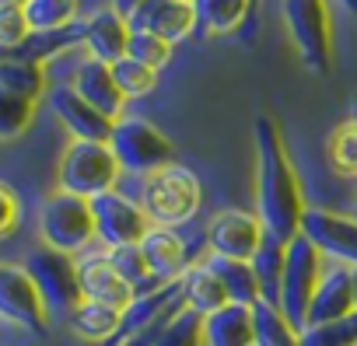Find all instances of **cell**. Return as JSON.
I'll return each mask as SVG.
<instances>
[{
  "label": "cell",
  "mask_w": 357,
  "mask_h": 346,
  "mask_svg": "<svg viewBox=\"0 0 357 346\" xmlns=\"http://www.w3.org/2000/svg\"><path fill=\"white\" fill-rule=\"evenodd\" d=\"M252 147H256V217L270 238L287 245L301 231L305 193L291 150L284 143L280 123L270 112H259L252 119Z\"/></svg>",
  "instance_id": "6da1fadb"
},
{
  "label": "cell",
  "mask_w": 357,
  "mask_h": 346,
  "mask_svg": "<svg viewBox=\"0 0 357 346\" xmlns=\"http://www.w3.org/2000/svg\"><path fill=\"white\" fill-rule=\"evenodd\" d=\"M204 203V182L193 168L172 161L168 168L154 171L144 179V193H140V207L151 217V224L161 228H175L186 224Z\"/></svg>",
  "instance_id": "7a4b0ae2"
},
{
  "label": "cell",
  "mask_w": 357,
  "mask_h": 346,
  "mask_svg": "<svg viewBox=\"0 0 357 346\" xmlns=\"http://www.w3.org/2000/svg\"><path fill=\"white\" fill-rule=\"evenodd\" d=\"M25 273L32 276L36 290L43 294V304L50 311V322H70V315L81 308V276H77V255L36 245L25 255Z\"/></svg>",
  "instance_id": "3957f363"
},
{
  "label": "cell",
  "mask_w": 357,
  "mask_h": 346,
  "mask_svg": "<svg viewBox=\"0 0 357 346\" xmlns=\"http://www.w3.org/2000/svg\"><path fill=\"white\" fill-rule=\"evenodd\" d=\"M119 175H123V168L109 143L70 140L56 161V189L70 196H84V200H95L116 189Z\"/></svg>",
  "instance_id": "277c9868"
},
{
  "label": "cell",
  "mask_w": 357,
  "mask_h": 346,
  "mask_svg": "<svg viewBox=\"0 0 357 346\" xmlns=\"http://www.w3.org/2000/svg\"><path fill=\"white\" fill-rule=\"evenodd\" d=\"M109 147L126 175H140V179L154 175V171L175 161V143L144 116H119L112 123Z\"/></svg>",
  "instance_id": "5b68a950"
},
{
  "label": "cell",
  "mask_w": 357,
  "mask_h": 346,
  "mask_svg": "<svg viewBox=\"0 0 357 346\" xmlns=\"http://www.w3.org/2000/svg\"><path fill=\"white\" fill-rule=\"evenodd\" d=\"M39 238L50 249L81 255L95 242V214L91 200L70 196V193H50L39 207Z\"/></svg>",
  "instance_id": "8992f818"
},
{
  "label": "cell",
  "mask_w": 357,
  "mask_h": 346,
  "mask_svg": "<svg viewBox=\"0 0 357 346\" xmlns=\"http://www.w3.org/2000/svg\"><path fill=\"white\" fill-rule=\"evenodd\" d=\"M284 25L301 63L326 77L333 70V22L326 0H284Z\"/></svg>",
  "instance_id": "52a82bcc"
},
{
  "label": "cell",
  "mask_w": 357,
  "mask_h": 346,
  "mask_svg": "<svg viewBox=\"0 0 357 346\" xmlns=\"http://www.w3.org/2000/svg\"><path fill=\"white\" fill-rule=\"evenodd\" d=\"M322 252L305 238V235H294L287 242V255H284V280H280V311L284 318L301 332L308 325V304H312V294L322 280Z\"/></svg>",
  "instance_id": "ba28073f"
},
{
  "label": "cell",
  "mask_w": 357,
  "mask_h": 346,
  "mask_svg": "<svg viewBox=\"0 0 357 346\" xmlns=\"http://www.w3.org/2000/svg\"><path fill=\"white\" fill-rule=\"evenodd\" d=\"M95 214V242L102 249H123V245H140V238L151 231V217L144 214L140 200L109 189L91 200Z\"/></svg>",
  "instance_id": "9c48e42d"
},
{
  "label": "cell",
  "mask_w": 357,
  "mask_h": 346,
  "mask_svg": "<svg viewBox=\"0 0 357 346\" xmlns=\"http://www.w3.org/2000/svg\"><path fill=\"white\" fill-rule=\"evenodd\" d=\"M0 318L36 339H43L50 332V311H46L43 294L36 290L32 276L25 273V266L0 262Z\"/></svg>",
  "instance_id": "30bf717a"
},
{
  "label": "cell",
  "mask_w": 357,
  "mask_h": 346,
  "mask_svg": "<svg viewBox=\"0 0 357 346\" xmlns=\"http://www.w3.org/2000/svg\"><path fill=\"white\" fill-rule=\"evenodd\" d=\"M298 235H305L322 252V259H333L347 269L357 266V221L350 214H336L326 207H305Z\"/></svg>",
  "instance_id": "8fae6325"
},
{
  "label": "cell",
  "mask_w": 357,
  "mask_h": 346,
  "mask_svg": "<svg viewBox=\"0 0 357 346\" xmlns=\"http://www.w3.org/2000/svg\"><path fill=\"white\" fill-rule=\"evenodd\" d=\"M266 238L256 210H238V207H228V210H218L207 224V245H211V255H221V259H238V262H249L259 249V242Z\"/></svg>",
  "instance_id": "7c38bea8"
},
{
  "label": "cell",
  "mask_w": 357,
  "mask_h": 346,
  "mask_svg": "<svg viewBox=\"0 0 357 346\" xmlns=\"http://www.w3.org/2000/svg\"><path fill=\"white\" fill-rule=\"evenodd\" d=\"M126 25H130V32H154V36L168 39L172 46L186 42L200 29L193 0H144L126 18Z\"/></svg>",
  "instance_id": "4fadbf2b"
},
{
  "label": "cell",
  "mask_w": 357,
  "mask_h": 346,
  "mask_svg": "<svg viewBox=\"0 0 357 346\" xmlns=\"http://www.w3.org/2000/svg\"><path fill=\"white\" fill-rule=\"evenodd\" d=\"M77 276H81V294L84 301H98L109 308H130V301L137 297V290L112 269L109 252H81L77 255Z\"/></svg>",
  "instance_id": "5bb4252c"
},
{
  "label": "cell",
  "mask_w": 357,
  "mask_h": 346,
  "mask_svg": "<svg viewBox=\"0 0 357 346\" xmlns=\"http://www.w3.org/2000/svg\"><path fill=\"white\" fill-rule=\"evenodd\" d=\"M137 249H140V255H144V262H147V269L158 283H172L193 266L190 262V245L175 228L151 224V231L140 238Z\"/></svg>",
  "instance_id": "9a60e30c"
},
{
  "label": "cell",
  "mask_w": 357,
  "mask_h": 346,
  "mask_svg": "<svg viewBox=\"0 0 357 346\" xmlns=\"http://www.w3.org/2000/svg\"><path fill=\"white\" fill-rule=\"evenodd\" d=\"M50 105L56 112V119L67 126L70 140H91V143H109L112 136V119H105L98 109H91L74 84H56L50 95Z\"/></svg>",
  "instance_id": "2e32d148"
},
{
  "label": "cell",
  "mask_w": 357,
  "mask_h": 346,
  "mask_svg": "<svg viewBox=\"0 0 357 346\" xmlns=\"http://www.w3.org/2000/svg\"><path fill=\"white\" fill-rule=\"evenodd\" d=\"M70 84H74V91H77L91 109H98L105 119L116 123L119 116H126V98H123V91L116 88V77H112V67H109V63H98V60L84 56Z\"/></svg>",
  "instance_id": "e0dca14e"
},
{
  "label": "cell",
  "mask_w": 357,
  "mask_h": 346,
  "mask_svg": "<svg viewBox=\"0 0 357 346\" xmlns=\"http://www.w3.org/2000/svg\"><path fill=\"white\" fill-rule=\"evenodd\" d=\"M126 42H130V25L119 11H112V4L84 18V49L91 60L112 67L116 60L126 56Z\"/></svg>",
  "instance_id": "ac0fdd59"
},
{
  "label": "cell",
  "mask_w": 357,
  "mask_h": 346,
  "mask_svg": "<svg viewBox=\"0 0 357 346\" xmlns=\"http://www.w3.org/2000/svg\"><path fill=\"white\" fill-rule=\"evenodd\" d=\"M357 311V301H354V280H350V269L347 266H333L322 273L315 294H312V304H308V325H326V322H336V318H347ZM305 325V329H308Z\"/></svg>",
  "instance_id": "d6986e66"
},
{
  "label": "cell",
  "mask_w": 357,
  "mask_h": 346,
  "mask_svg": "<svg viewBox=\"0 0 357 346\" xmlns=\"http://www.w3.org/2000/svg\"><path fill=\"white\" fill-rule=\"evenodd\" d=\"M74 46H84V18H77V22L63 25V29L32 32L18 49L0 53V56H15V60H29V63H39V67H43L46 60H53V56H60V53H67V49H74Z\"/></svg>",
  "instance_id": "ffe728a7"
},
{
  "label": "cell",
  "mask_w": 357,
  "mask_h": 346,
  "mask_svg": "<svg viewBox=\"0 0 357 346\" xmlns=\"http://www.w3.org/2000/svg\"><path fill=\"white\" fill-rule=\"evenodd\" d=\"M204 346H252V308L225 304L204 318Z\"/></svg>",
  "instance_id": "44dd1931"
},
{
  "label": "cell",
  "mask_w": 357,
  "mask_h": 346,
  "mask_svg": "<svg viewBox=\"0 0 357 346\" xmlns=\"http://www.w3.org/2000/svg\"><path fill=\"white\" fill-rule=\"evenodd\" d=\"M178 290H183L186 308H193V311L204 315V318L214 315L218 308L231 304L228 294H225V287H221V280L214 276V269H211L207 262H193L183 276H178Z\"/></svg>",
  "instance_id": "7402d4cb"
},
{
  "label": "cell",
  "mask_w": 357,
  "mask_h": 346,
  "mask_svg": "<svg viewBox=\"0 0 357 346\" xmlns=\"http://www.w3.org/2000/svg\"><path fill=\"white\" fill-rule=\"evenodd\" d=\"M284 255H287V245L266 235V238L259 242L256 255L249 259V266H252V273H256V283H259V301H263V304H273V308H280Z\"/></svg>",
  "instance_id": "603a6c76"
},
{
  "label": "cell",
  "mask_w": 357,
  "mask_h": 346,
  "mask_svg": "<svg viewBox=\"0 0 357 346\" xmlns=\"http://www.w3.org/2000/svg\"><path fill=\"white\" fill-rule=\"evenodd\" d=\"M119 318L123 311L119 308H109V304H98V301H81V308L70 315V332L84 343H102L109 346L112 336L119 332Z\"/></svg>",
  "instance_id": "cb8c5ba5"
},
{
  "label": "cell",
  "mask_w": 357,
  "mask_h": 346,
  "mask_svg": "<svg viewBox=\"0 0 357 346\" xmlns=\"http://www.w3.org/2000/svg\"><path fill=\"white\" fill-rule=\"evenodd\" d=\"M200 32L207 36H231L252 18L249 0H193Z\"/></svg>",
  "instance_id": "d4e9b609"
},
{
  "label": "cell",
  "mask_w": 357,
  "mask_h": 346,
  "mask_svg": "<svg viewBox=\"0 0 357 346\" xmlns=\"http://www.w3.org/2000/svg\"><path fill=\"white\" fill-rule=\"evenodd\" d=\"M204 262L214 269V276L221 280V287H225L231 304H245V308L259 304V283H256V273H252L249 262L221 259V255H207Z\"/></svg>",
  "instance_id": "484cf974"
},
{
  "label": "cell",
  "mask_w": 357,
  "mask_h": 346,
  "mask_svg": "<svg viewBox=\"0 0 357 346\" xmlns=\"http://www.w3.org/2000/svg\"><path fill=\"white\" fill-rule=\"evenodd\" d=\"M252 346H301V332L273 304H252Z\"/></svg>",
  "instance_id": "4316f807"
},
{
  "label": "cell",
  "mask_w": 357,
  "mask_h": 346,
  "mask_svg": "<svg viewBox=\"0 0 357 346\" xmlns=\"http://www.w3.org/2000/svg\"><path fill=\"white\" fill-rule=\"evenodd\" d=\"M0 88L29 102H39L46 95V67L15 60V56H0Z\"/></svg>",
  "instance_id": "83f0119b"
},
{
  "label": "cell",
  "mask_w": 357,
  "mask_h": 346,
  "mask_svg": "<svg viewBox=\"0 0 357 346\" xmlns=\"http://www.w3.org/2000/svg\"><path fill=\"white\" fill-rule=\"evenodd\" d=\"M36 112H39V102H29L0 88V140H18L22 133H29L36 123Z\"/></svg>",
  "instance_id": "f1b7e54d"
},
{
  "label": "cell",
  "mask_w": 357,
  "mask_h": 346,
  "mask_svg": "<svg viewBox=\"0 0 357 346\" xmlns=\"http://www.w3.org/2000/svg\"><path fill=\"white\" fill-rule=\"evenodd\" d=\"M77 11H81L77 0H25V18H29L32 32L63 29V25L77 22Z\"/></svg>",
  "instance_id": "f546056e"
},
{
  "label": "cell",
  "mask_w": 357,
  "mask_h": 346,
  "mask_svg": "<svg viewBox=\"0 0 357 346\" xmlns=\"http://www.w3.org/2000/svg\"><path fill=\"white\" fill-rule=\"evenodd\" d=\"M109 252V262H112V269L137 290V294H144V290H154V287H161L154 276H151V269H147V262H144V255H140V249L137 245H123V249H105Z\"/></svg>",
  "instance_id": "4dcf8cb0"
},
{
  "label": "cell",
  "mask_w": 357,
  "mask_h": 346,
  "mask_svg": "<svg viewBox=\"0 0 357 346\" xmlns=\"http://www.w3.org/2000/svg\"><path fill=\"white\" fill-rule=\"evenodd\" d=\"M172 53H175V46L168 39H161L154 32H130V42H126V56L130 60H137V63H144V67L161 74L172 63Z\"/></svg>",
  "instance_id": "1f68e13d"
},
{
  "label": "cell",
  "mask_w": 357,
  "mask_h": 346,
  "mask_svg": "<svg viewBox=\"0 0 357 346\" xmlns=\"http://www.w3.org/2000/svg\"><path fill=\"white\" fill-rule=\"evenodd\" d=\"M112 77H116V88L123 91L126 102L151 95L154 84H158V70H151V67H144V63H137L130 56H123V60L112 63Z\"/></svg>",
  "instance_id": "d6a6232c"
},
{
  "label": "cell",
  "mask_w": 357,
  "mask_h": 346,
  "mask_svg": "<svg viewBox=\"0 0 357 346\" xmlns=\"http://www.w3.org/2000/svg\"><path fill=\"white\" fill-rule=\"evenodd\" d=\"M301 346H357V311L326 325L301 329Z\"/></svg>",
  "instance_id": "836d02e7"
},
{
  "label": "cell",
  "mask_w": 357,
  "mask_h": 346,
  "mask_svg": "<svg viewBox=\"0 0 357 346\" xmlns=\"http://www.w3.org/2000/svg\"><path fill=\"white\" fill-rule=\"evenodd\" d=\"M329 161L340 175H357V116L340 123L329 136Z\"/></svg>",
  "instance_id": "e575fe53"
},
{
  "label": "cell",
  "mask_w": 357,
  "mask_h": 346,
  "mask_svg": "<svg viewBox=\"0 0 357 346\" xmlns=\"http://www.w3.org/2000/svg\"><path fill=\"white\" fill-rule=\"evenodd\" d=\"M154 346H204V315L193 308H183L158 336Z\"/></svg>",
  "instance_id": "d590c367"
},
{
  "label": "cell",
  "mask_w": 357,
  "mask_h": 346,
  "mask_svg": "<svg viewBox=\"0 0 357 346\" xmlns=\"http://www.w3.org/2000/svg\"><path fill=\"white\" fill-rule=\"evenodd\" d=\"M32 36V25L25 18V4H0V53L18 49Z\"/></svg>",
  "instance_id": "8d00e7d4"
},
{
  "label": "cell",
  "mask_w": 357,
  "mask_h": 346,
  "mask_svg": "<svg viewBox=\"0 0 357 346\" xmlns=\"http://www.w3.org/2000/svg\"><path fill=\"white\" fill-rule=\"evenodd\" d=\"M22 224V203H18V193L11 189V182L0 179V242L11 238Z\"/></svg>",
  "instance_id": "74e56055"
},
{
  "label": "cell",
  "mask_w": 357,
  "mask_h": 346,
  "mask_svg": "<svg viewBox=\"0 0 357 346\" xmlns=\"http://www.w3.org/2000/svg\"><path fill=\"white\" fill-rule=\"evenodd\" d=\"M140 4H144V0H112V11H119L123 18H130Z\"/></svg>",
  "instance_id": "f35d334b"
},
{
  "label": "cell",
  "mask_w": 357,
  "mask_h": 346,
  "mask_svg": "<svg viewBox=\"0 0 357 346\" xmlns=\"http://www.w3.org/2000/svg\"><path fill=\"white\" fill-rule=\"evenodd\" d=\"M340 4H343V8H347V15L357 22V0H340Z\"/></svg>",
  "instance_id": "ab89813d"
},
{
  "label": "cell",
  "mask_w": 357,
  "mask_h": 346,
  "mask_svg": "<svg viewBox=\"0 0 357 346\" xmlns=\"http://www.w3.org/2000/svg\"><path fill=\"white\" fill-rule=\"evenodd\" d=\"M350 280H354V301H357V266L350 269Z\"/></svg>",
  "instance_id": "60d3db41"
},
{
  "label": "cell",
  "mask_w": 357,
  "mask_h": 346,
  "mask_svg": "<svg viewBox=\"0 0 357 346\" xmlns=\"http://www.w3.org/2000/svg\"><path fill=\"white\" fill-rule=\"evenodd\" d=\"M249 4H252V18H256V11H259V4H263V0H249ZM252 18H249V22H252Z\"/></svg>",
  "instance_id": "b9f144b4"
},
{
  "label": "cell",
  "mask_w": 357,
  "mask_h": 346,
  "mask_svg": "<svg viewBox=\"0 0 357 346\" xmlns=\"http://www.w3.org/2000/svg\"><path fill=\"white\" fill-rule=\"evenodd\" d=\"M350 217L357 221V196H354V207H350Z\"/></svg>",
  "instance_id": "7bdbcfd3"
},
{
  "label": "cell",
  "mask_w": 357,
  "mask_h": 346,
  "mask_svg": "<svg viewBox=\"0 0 357 346\" xmlns=\"http://www.w3.org/2000/svg\"><path fill=\"white\" fill-rule=\"evenodd\" d=\"M0 4H25V0H0Z\"/></svg>",
  "instance_id": "ee69618b"
}]
</instances>
